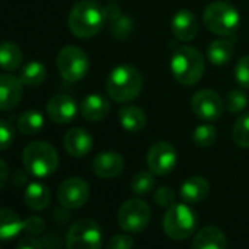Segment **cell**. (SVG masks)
<instances>
[{
  "label": "cell",
  "instance_id": "cell-1",
  "mask_svg": "<svg viewBox=\"0 0 249 249\" xmlns=\"http://www.w3.org/2000/svg\"><path fill=\"white\" fill-rule=\"evenodd\" d=\"M68 25L75 37L92 38L106 25L103 8L95 0H79L69 12Z\"/></svg>",
  "mask_w": 249,
  "mask_h": 249
},
{
  "label": "cell",
  "instance_id": "cell-2",
  "mask_svg": "<svg viewBox=\"0 0 249 249\" xmlns=\"http://www.w3.org/2000/svg\"><path fill=\"white\" fill-rule=\"evenodd\" d=\"M142 75L131 65H119L107 76L106 89L116 103H129L142 91Z\"/></svg>",
  "mask_w": 249,
  "mask_h": 249
},
{
  "label": "cell",
  "instance_id": "cell-3",
  "mask_svg": "<svg viewBox=\"0 0 249 249\" xmlns=\"http://www.w3.org/2000/svg\"><path fill=\"white\" fill-rule=\"evenodd\" d=\"M205 63L202 54L192 46L178 47L170 60L173 78L183 87L195 85L204 75Z\"/></svg>",
  "mask_w": 249,
  "mask_h": 249
},
{
  "label": "cell",
  "instance_id": "cell-4",
  "mask_svg": "<svg viewBox=\"0 0 249 249\" xmlns=\"http://www.w3.org/2000/svg\"><path fill=\"white\" fill-rule=\"evenodd\" d=\"M22 161L25 170L34 178H49L52 176L59 166V154L56 148L46 141L30 142L24 153Z\"/></svg>",
  "mask_w": 249,
  "mask_h": 249
},
{
  "label": "cell",
  "instance_id": "cell-5",
  "mask_svg": "<svg viewBox=\"0 0 249 249\" xmlns=\"http://www.w3.org/2000/svg\"><path fill=\"white\" fill-rule=\"evenodd\" d=\"M198 226L195 211L185 204H173L163 217V230L173 240H185L194 234Z\"/></svg>",
  "mask_w": 249,
  "mask_h": 249
},
{
  "label": "cell",
  "instance_id": "cell-6",
  "mask_svg": "<svg viewBox=\"0 0 249 249\" xmlns=\"http://www.w3.org/2000/svg\"><path fill=\"white\" fill-rule=\"evenodd\" d=\"M204 25L220 37L233 36L240 24V17L236 8L226 2H214L210 3L202 15Z\"/></svg>",
  "mask_w": 249,
  "mask_h": 249
},
{
  "label": "cell",
  "instance_id": "cell-7",
  "mask_svg": "<svg viewBox=\"0 0 249 249\" xmlns=\"http://www.w3.org/2000/svg\"><path fill=\"white\" fill-rule=\"evenodd\" d=\"M68 249H101L103 231L97 221L81 218L75 221L66 236Z\"/></svg>",
  "mask_w": 249,
  "mask_h": 249
},
{
  "label": "cell",
  "instance_id": "cell-8",
  "mask_svg": "<svg viewBox=\"0 0 249 249\" xmlns=\"http://www.w3.org/2000/svg\"><path fill=\"white\" fill-rule=\"evenodd\" d=\"M151 218L150 205L141 198H132L122 204L117 213V221L126 233H141L147 229Z\"/></svg>",
  "mask_w": 249,
  "mask_h": 249
},
{
  "label": "cell",
  "instance_id": "cell-9",
  "mask_svg": "<svg viewBox=\"0 0 249 249\" xmlns=\"http://www.w3.org/2000/svg\"><path fill=\"white\" fill-rule=\"evenodd\" d=\"M56 65L60 76L68 82L81 81L89 69V60L87 53L76 46L63 47L57 54Z\"/></svg>",
  "mask_w": 249,
  "mask_h": 249
},
{
  "label": "cell",
  "instance_id": "cell-10",
  "mask_svg": "<svg viewBox=\"0 0 249 249\" xmlns=\"http://www.w3.org/2000/svg\"><path fill=\"white\" fill-rule=\"evenodd\" d=\"M191 107L195 116L204 122H215L224 110L221 97L213 89H199L191 100Z\"/></svg>",
  "mask_w": 249,
  "mask_h": 249
},
{
  "label": "cell",
  "instance_id": "cell-11",
  "mask_svg": "<svg viewBox=\"0 0 249 249\" xmlns=\"http://www.w3.org/2000/svg\"><path fill=\"white\" fill-rule=\"evenodd\" d=\"M147 164L156 176L169 175L178 164V153L167 141H159L148 150Z\"/></svg>",
  "mask_w": 249,
  "mask_h": 249
},
{
  "label": "cell",
  "instance_id": "cell-12",
  "mask_svg": "<svg viewBox=\"0 0 249 249\" xmlns=\"http://www.w3.org/2000/svg\"><path fill=\"white\" fill-rule=\"evenodd\" d=\"M89 198V185L82 178L73 176L65 179L57 189V199L65 208H79Z\"/></svg>",
  "mask_w": 249,
  "mask_h": 249
},
{
  "label": "cell",
  "instance_id": "cell-13",
  "mask_svg": "<svg viewBox=\"0 0 249 249\" xmlns=\"http://www.w3.org/2000/svg\"><path fill=\"white\" fill-rule=\"evenodd\" d=\"M47 114L49 117L59 124L71 123L78 114V104L76 101L66 94L53 95L47 103Z\"/></svg>",
  "mask_w": 249,
  "mask_h": 249
},
{
  "label": "cell",
  "instance_id": "cell-14",
  "mask_svg": "<svg viewBox=\"0 0 249 249\" xmlns=\"http://www.w3.org/2000/svg\"><path fill=\"white\" fill-rule=\"evenodd\" d=\"M22 82L12 73H0V111L15 108L22 98Z\"/></svg>",
  "mask_w": 249,
  "mask_h": 249
},
{
  "label": "cell",
  "instance_id": "cell-15",
  "mask_svg": "<svg viewBox=\"0 0 249 249\" xmlns=\"http://www.w3.org/2000/svg\"><path fill=\"white\" fill-rule=\"evenodd\" d=\"M124 160L116 151H103L92 160V172L100 179H113L123 172Z\"/></svg>",
  "mask_w": 249,
  "mask_h": 249
},
{
  "label": "cell",
  "instance_id": "cell-16",
  "mask_svg": "<svg viewBox=\"0 0 249 249\" xmlns=\"http://www.w3.org/2000/svg\"><path fill=\"white\" fill-rule=\"evenodd\" d=\"M65 150L72 157H85L92 150L94 141L91 134L84 128H73L66 132L63 140Z\"/></svg>",
  "mask_w": 249,
  "mask_h": 249
},
{
  "label": "cell",
  "instance_id": "cell-17",
  "mask_svg": "<svg viewBox=\"0 0 249 249\" xmlns=\"http://www.w3.org/2000/svg\"><path fill=\"white\" fill-rule=\"evenodd\" d=\"M172 33L179 41H191L198 34V19L188 9L178 11L172 19Z\"/></svg>",
  "mask_w": 249,
  "mask_h": 249
},
{
  "label": "cell",
  "instance_id": "cell-18",
  "mask_svg": "<svg viewBox=\"0 0 249 249\" xmlns=\"http://www.w3.org/2000/svg\"><path fill=\"white\" fill-rule=\"evenodd\" d=\"M192 249H227L226 234L215 226L201 227L192 239Z\"/></svg>",
  "mask_w": 249,
  "mask_h": 249
},
{
  "label": "cell",
  "instance_id": "cell-19",
  "mask_svg": "<svg viewBox=\"0 0 249 249\" xmlns=\"http://www.w3.org/2000/svg\"><path fill=\"white\" fill-rule=\"evenodd\" d=\"M117 117H119V123L122 124V128L131 134L141 132L147 124L145 111L141 107L134 106V104L120 107L117 111Z\"/></svg>",
  "mask_w": 249,
  "mask_h": 249
},
{
  "label": "cell",
  "instance_id": "cell-20",
  "mask_svg": "<svg viewBox=\"0 0 249 249\" xmlns=\"http://www.w3.org/2000/svg\"><path fill=\"white\" fill-rule=\"evenodd\" d=\"M81 114L88 122H100L110 111L108 100L101 94H88L81 103Z\"/></svg>",
  "mask_w": 249,
  "mask_h": 249
},
{
  "label": "cell",
  "instance_id": "cell-21",
  "mask_svg": "<svg viewBox=\"0 0 249 249\" xmlns=\"http://www.w3.org/2000/svg\"><path fill=\"white\" fill-rule=\"evenodd\" d=\"M179 194L186 204H198L208 196L210 183L202 176H192L182 183Z\"/></svg>",
  "mask_w": 249,
  "mask_h": 249
},
{
  "label": "cell",
  "instance_id": "cell-22",
  "mask_svg": "<svg viewBox=\"0 0 249 249\" xmlns=\"http://www.w3.org/2000/svg\"><path fill=\"white\" fill-rule=\"evenodd\" d=\"M24 199L28 208L34 211H43L52 202V192L47 185L41 182H33L27 186Z\"/></svg>",
  "mask_w": 249,
  "mask_h": 249
},
{
  "label": "cell",
  "instance_id": "cell-23",
  "mask_svg": "<svg viewBox=\"0 0 249 249\" xmlns=\"http://www.w3.org/2000/svg\"><path fill=\"white\" fill-rule=\"evenodd\" d=\"M24 231V221L11 208H0V240H9Z\"/></svg>",
  "mask_w": 249,
  "mask_h": 249
},
{
  "label": "cell",
  "instance_id": "cell-24",
  "mask_svg": "<svg viewBox=\"0 0 249 249\" xmlns=\"http://www.w3.org/2000/svg\"><path fill=\"white\" fill-rule=\"evenodd\" d=\"M24 54L18 44L12 41L0 43V68L6 72L17 71L22 63Z\"/></svg>",
  "mask_w": 249,
  "mask_h": 249
},
{
  "label": "cell",
  "instance_id": "cell-25",
  "mask_svg": "<svg viewBox=\"0 0 249 249\" xmlns=\"http://www.w3.org/2000/svg\"><path fill=\"white\" fill-rule=\"evenodd\" d=\"M208 60L215 66H223L233 57V43L227 38H217L210 43L207 49Z\"/></svg>",
  "mask_w": 249,
  "mask_h": 249
},
{
  "label": "cell",
  "instance_id": "cell-26",
  "mask_svg": "<svg viewBox=\"0 0 249 249\" xmlns=\"http://www.w3.org/2000/svg\"><path fill=\"white\" fill-rule=\"evenodd\" d=\"M17 128L24 135L38 134L44 128V117L38 110H27L19 116Z\"/></svg>",
  "mask_w": 249,
  "mask_h": 249
},
{
  "label": "cell",
  "instance_id": "cell-27",
  "mask_svg": "<svg viewBox=\"0 0 249 249\" xmlns=\"http://www.w3.org/2000/svg\"><path fill=\"white\" fill-rule=\"evenodd\" d=\"M46 78H47V69L43 63L37 60L27 63L19 72V79L27 87H37L43 84Z\"/></svg>",
  "mask_w": 249,
  "mask_h": 249
},
{
  "label": "cell",
  "instance_id": "cell-28",
  "mask_svg": "<svg viewBox=\"0 0 249 249\" xmlns=\"http://www.w3.org/2000/svg\"><path fill=\"white\" fill-rule=\"evenodd\" d=\"M108 27L110 34L116 38V40H126L132 36L134 30H135V22L131 17L124 15L123 12L113 21L106 24Z\"/></svg>",
  "mask_w": 249,
  "mask_h": 249
},
{
  "label": "cell",
  "instance_id": "cell-29",
  "mask_svg": "<svg viewBox=\"0 0 249 249\" xmlns=\"http://www.w3.org/2000/svg\"><path fill=\"white\" fill-rule=\"evenodd\" d=\"M154 176L156 175L153 172H138L131 180V191L138 196L148 195L156 186Z\"/></svg>",
  "mask_w": 249,
  "mask_h": 249
},
{
  "label": "cell",
  "instance_id": "cell-30",
  "mask_svg": "<svg viewBox=\"0 0 249 249\" xmlns=\"http://www.w3.org/2000/svg\"><path fill=\"white\" fill-rule=\"evenodd\" d=\"M215 140H217V131L210 123L199 124V126L195 128V131L192 134V141L199 148L211 147L215 142Z\"/></svg>",
  "mask_w": 249,
  "mask_h": 249
},
{
  "label": "cell",
  "instance_id": "cell-31",
  "mask_svg": "<svg viewBox=\"0 0 249 249\" xmlns=\"http://www.w3.org/2000/svg\"><path fill=\"white\" fill-rule=\"evenodd\" d=\"M233 141L240 148H249V113L242 114L233 124Z\"/></svg>",
  "mask_w": 249,
  "mask_h": 249
},
{
  "label": "cell",
  "instance_id": "cell-32",
  "mask_svg": "<svg viewBox=\"0 0 249 249\" xmlns=\"http://www.w3.org/2000/svg\"><path fill=\"white\" fill-rule=\"evenodd\" d=\"M248 106V97L242 89H231L224 98V108L229 113H242Z\"/></svg>",
  "mask_w": 249,
  "mask_h": 249
},
{
  "label": "cell",
  "instance_id": "cell-33",
  "mask_svg": "<svg viewBox=\"0 0 249 249\" xmlns=\"http://www.w3.org/2000/svg\"><path fill=\"white\" fill-rule=\"evenodd\" d=\"M17 131L14 128V124L8 120L0 119V151L8 150L14 141H15Z\"/></svg>",
  "mask_w": 249,
  "mask_h": 249
},
{
  "label": "cell",
  "instance_id": "cell-34",
  "mask_svg": "<svg viewBox=\"0 0 249 249\" xmlns=\"http://www.w3.org/2000/svg\"><path fill=\"white\" fill-rule=\"evenodd\" d=\"M234 79L242 88L249 89V54L237 60L234 66Z\"/></svg>",
  "mask_w": 249,
  "mask_h": 249
},
{
  "label": "cell",
  "instance_id": "cell-35",
  "mask_svg": "<svg viewBox=\"0 0 249 249\" xmlns=\"http://www.w3.org/2000/svg\"><path fill=\"white\" fill-rule=\"evenodd\" d=\"M176 194L172 188L169 186H161L154 192V201L159 207L161 208H169L175 204Z\"/></svg>",
  "mask_w": 249,
  "mask_h": 249
},
{
  "label": "cell",
  "instance_id": "cell-36",
  "mask_svg": "<svg viewBox=\"0 0 249 249\" xmlns=\"http://www.w3.org/2000/svg\"><path fill=\"white\" fill-rule=\"evenodd\" d=\"M134 239L129 234H114L107 243V249H132Z\"/></svg>",
  "mask_w": 249,
  "mask_h": 249
},
{
  "label": "cell",
  "instance_id": "cell-37",
  "mask_svg": "<svg viewBox=\"0 0 249 249\" xmlns=\"http://www.w3.org/2000/svg\"><path fill=\"white\" fill-rule=\"evenodd\" d=\"M46 229V223L41 217L38 215H33V217H28L25 221H24V231H27L28 234H38L41 233L43 230Z\"/></svg>",
  "mask_w": 249,
  "mask_h": 249
},
{
  "label": "cell",
  "instance_id": "cell-38",
  "mask_svg": "<svg viewBox=\"0 0 249 249\" xmlns=\"http://www.w3.org/2000/svg\"><path fill=\"white\" fill-rule=\"evenodd\" d=\"M17 249H44V248L40 240L28 236V237L19 239V242L17 243Z\"/></svg>",
  "mask_w": 249,
  "mask_h": 249
},
{
  "label": "cell",
  "instance_id": "cell-39",
  "mask_svg": "<svg viewBox=\"0 0 249 249\" xmlns=\"http://www.w3.org/2000/svg\"><path fill=\"white\" fill-rule=\"evenodd\" d=\"M8 178H9V169H8V164L0 159V189H2L6 182H8Z\"/></svg>",
  "mask_w": 249,
  "mask_h": 249
},
{
  "label": "cell",
  "instance_id": "cell-40",
  "mask_svg": "<svg viewBox=\"0 0 249 249\" xmlns=\"http://www.w3.org/2000/svg\"><path fill=\"white\" fill-rule=\"evenodd\" d=\"M110 2H116V0H110Z\"/></svg>",
  "mask_w": 249,
  "mask_h": 249
}]
</instances>
